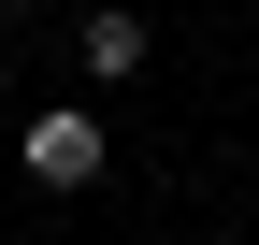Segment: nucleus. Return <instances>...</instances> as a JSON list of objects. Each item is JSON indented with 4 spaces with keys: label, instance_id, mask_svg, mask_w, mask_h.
<instances>
[{
    "label": "nucleus",
    "instance_id": "obj_1",
    "mask_svg": "<svg viewBox=\"0 0 259 245\" xmlns=\"http://www.w3.org/2000/svg\"><path fill=\"white\" fill-rule=\"evenodd\" d=\"M15 159H29V188H87V173H101V115H87V101L29 115V130H15Z\"/></svg>",
    "mask_w": 259,
    "mask_h": 245
},
{
    "label": "nucleus",
    "instance_id": "obj_2",
    "mask_svg": "<svg viewBox=\"0 0 259 245\" xmlns=\"http://www.w3.org/2000/svg\"><path fill=\"white\" fill-rule=\"evenodd\" d=\"M72 58H87V87H130V72H144V15H87Z\"/></svg>",
    "mask_w": 259,
    "mask_h": 245
}]
</instances>
